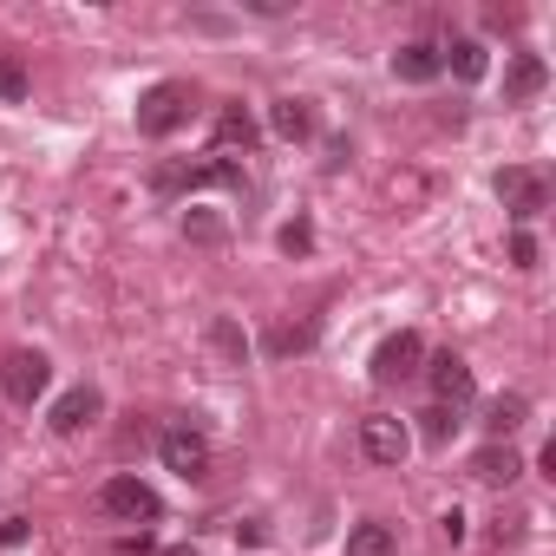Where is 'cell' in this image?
<instances>
[{
    "mask_svg": "<svg viewBox=\"0 0 556 556\" xmlns=\"http://www.w3.org/2000/svg\"><path fill=\"white\" fill-rule=\"evenodd\" d=\"M184 118H190V86H184V79H157V86L138 99V131H144V138H170Z\"/></svg>",
    "mask_w": 556,
    "mask_h": 556,
    "instance_id": "1",
    "label": "cell"
},
{
    "mask_svg": "<svg viewBox=\"0 0 556 556\" xmlns=\"http://www.w3.org/2000/svg\"><path fill=\"white\" fill-rule=\"evenodd\" d=\"M47 380H53V361L40 348H14L0 361V387H8V400H21V406H34L47 393Z\"/></svg>",
    "mask_w": 556,
    "mask_h": 556,
    "instance_id": "2",
    "label": "cell"
},
{
    "mask_svg": "<svg viewBox=\"0 0 556 556\" xmlns=\"http://www.w3.org/2000/svg\"><path fill=\"white\" fill-rule=\"evenodd\" d=\"M419 361H426V341H419L413 328H400V334H387V341L374 348V380H380V387H400V380L419 374Z\"/></svg>",
    "mask_w": 556,
    "mask_h": 556,
    "instance_id": "3",
    "label": "cell"
},
{
    "mask_svg": "<svg viewBox=\"0 0 556 556\" xmlns=\"http://www.w3.org/2000/svg\"><path fill=\"white\" fill-rule=\"evenodd\" d=\"M99 504L112 510V517H125V523H157V491L144 484V478H105V491H99Z\"/></svg>",
    "mask_w": 556,
    "mask_h": 556,
    "instance_id": "4",
    "label": "cell"
},
{
    "mask_svg": "<svg viewBox=\"0 0 556 556\" xmlns=\"http://www.w3.org/2000/svg\"><path fill=\"white\" fill-rule=\"evenodd\" d=\"M157 452H164V465H170L177 478H210V439H203V432L170 426V432H157Z\"/></svg>",
    "mask_w": 556,
    "mask_h": 556,
    "instance_id": "5",
    "label": "cell"
},
{
    "mask_svg": "<svg viewBox=\"0 0 556 556\" xmlns=\"http://www.w3.org/2000/svg\"><path fill=\"white\" fill-rule=\"evenodd\" d=\"M361 452H367L374 465H400V458L413 452V432H406V419H387V413L361 419Z\"/></svg>",
    "mask_w": 556,
    "mask_h": 556,
    "instance_id": "6",
    "label": "cell"
},
{
    "mask_svg": "<svg viewBox=\"0 0 556 556\" xmlns=\"http://www.w3.org/2000/svg\"><path fill=\"white\" fill-rule=\"evenodd\" d=\"M497 197H504V210H510L517 223H530V216L549 203V184H543L536 170H497Z\"/></svg>",
    "mask_w": 556,
    "mask_h": 556,
    "instance_id": "7",
    "label": "cell"
},
{
    "mask_svg": "<svg viewBox=\"0 0 556 556\" xmlns=\"http://www.w3.org/2000/svg\"><path fill=\"white\" fill-rule=\"evenodd\" d=\"M99 413H105V393H99V387H73V393L53 400V419H47V426H53V432H79V426H92Z\"/></svg>",
    "mask_w": 556,
    "mask_h": 556,
    "instance_id": "8",
    "label": "cell"
},
{
    "mask_svg": "<svg viewBox=\"0 0 556 556\" xmlns=\"http://www.w3.org/2000/svg\"><path fill=\"white\" fill-rule=\"evenodd\" d=\"M432 393H439V406L458 413V406L471 400V367H465L458 354H439V361H432Z\"/></svg>",
    "mask_w": 556,
    "mask_h": 556,
    "instance_id": "9",
    "label": "cell"
},
{
    "mask_svg": "<svg viewBox=\"0 0 556 556\" xmlns=\"http://www.w3.org/2000/svg\"><path fill=\"white\" fill-rule=\"evenodd\" d=\"M393 73H400L406 86H426V79H439L445 66H439V47L413 40V47H400V53H393Z\"/></svg>",
    "mask_w": 556,
    "mask_h": 556,
    "instance_id": "10",
    "label": "cell"
},
{
    "mask_svg": "<svg viewBox=\"0 0 556 556\" xmlns=\"http://www.w3.org/2000/svg\"><path fill=\"white\" fill-rule=\"evenodd\" d=\"M543 79H549V73H543V60H536V53H517V60H510V73H504V99H510V105H517V99H536V92H543Z\"/></svg>",
    "mask_w": 556,
    "mask_h": 556,
    "instance_id": "11",
    "label": "cell"
},
{
    "mask_svg": "<svg viewBox=\"0 0 556 556\" xmlns=\"http://www.w3.org/2000/svg\"><path fill=\"white\" fill-rule=\"evenodd\" d=\"M517 471H523V458H517L510 445H484V452L471 458V478H478V484H510Z\"/></svg>",
    "mask_w": 556,
    "mask_h": 556,
    "instance_id": "12",
    "label": "cell"
},
{
    "mask_svg": "<svg viewBox=\"0 0 556 556\" xmlns=\"http://www.w3.org/2000/svg\"><path fill=\"white\" fill-rule=\"evenodd\" d=\"M216 144H223V151H255V118H249L242 105L216 112Z\"/></svg>",
    "mask_w": 556,
    "mask_h": 556,
    "instance_id": "13",
    "label": "cell"
},
{
    "mask_svg": "<svg viewBox=\"0 0 556 556\" xmlns=\"http://www.w3.org/2000/svg\"><path fill=\"white\" fill-rule=\"evenodd\" d=\"M308 348H315V328H308V321H295V328L282 321V328H268V334H262V354H275V361L308 354Z\"/></svg>",
    "mask_w": 556,
    "mask_h": 556,
    "instance_id": "14",
    "label": "cell"
},
{
    "mask_svg": "<svg viewBox=\"0 0 556 556\" xmlns=\"http://www.w3.org/2000/svg\"><path fill=\"white\" fill-rule=\"evenodd\" d=\"M523 419H530V400H523V393H504V400L491 406V419H484V426H491V445H504Z\"/></svg>",
    "mask_w": 556,
    "mask_h": 556,
    "instance_id": "15",
    "label": "cell"
},
{
    "mask_svg": "<svg viewBox=\"0 0 556 556\" xmlns=\"http://www.w3.org/2000/svg\"><path fill=\"white\" fill-rule=\"evenodd\" d=\"M275 131L302 144V138L315 131V112H308V99H275Z\"/></svg>",
    "mask_w": 556,
    "mask_h": 556,
    "instance_id": "16",
    "label": "cell"
},
{
    "mask_svg": "<svg viewBox=\"0 0 556 556\" xmlns=\"http://www.w3.org/2000/svg\"><path fill=\"white\" fill-rule=\"evenodd\" d=\"M439 66H452L458 79H484V47H478V40H452V47L439 53Z\"/></svg>",
    "mask_w": 556,
    "mask_h": 556,
    "instance_id": "17",
    "label": "cell"
},
{
    "mask_svg": "<svg viewBox=\"0 0 556 556\" xmlns=\"http://www.w3.org/2000/svg\"><path fill=\"white\" fill-rule=\"evenodd\" d=\"M348 556H393V530L387 523H354L348 530Z\"/></svg>",
    "mask_w": 556,
    "mask_h": 556,
    "instance_id": "18",
    "label": "cell"
},
{
    "mask_svg": "<svg viewBox=\"0 0 556 556\" xmlns=\"http://www.w3.org/2000/svg\"><path fill=\"white\" fill-rule=\"evenodd\" d=\"M210 348H216L229 367H242V361H249V334H242L236 321H210Z\"/></svg>",
    "mask_w": 556,
    "mask_h": 556,
    "instance_id": "19",
    "label": "cell"
},
{
    "mask_svg": "<svg viewBox=\"0 0 556 556\" xmlns=\"http://www.w3.org/2000/svg\"><path fill=\"white\" fill-rule=\"evenodd\" d=\"M27 99V66L0 53V105H21Z\"/></svg>",
    "mask_w": 556,
    "mask_h": 556,
    "instance_id": "20",
    "label": "cell"
},
{
    "mask_svg": "<svg viewBox=\"0 0 556 556\" xmlns=\"http://www.w3.org/2000/svg\"><path fill=\"white\" fill-rule=\"evenodd\" d=\"M184 236H190V242H223V216L190 210V216H184Z\"/></svg>",
    "mask_w": 556,
    "mask_h": 556,
    "instance_id": "21",
    "label": "cell"
},
{
    "mask_svg": "<svg viewBox=\"0 0 556 556\" xmlns=\"http://www.w3.org/2000/svg\"><path fill=\"white\" fill-rule=\"evenodd\" d=\"M419 419H426V439H432V445H445V439L458 432V413H452V406H432V413H419Z\"/></svg>",
    "mask_w": 556,
    "mask_h": 556,
    "instance_id": "22",
    "label": "cell"
},
{
    "mask_svg": "<svg viewBox=\"0 0 556 556\" xmlns=\"http://www.w3.org/2000/svg\"><path fill=\"white\" fill-rule=\"evenodd\" d=\"M282 249H289V255H308V249H315V229H308V223H289V229H282Z\"/></svg>",
    "mask_w": 556,
    "mask_h": 556,
    "instance_id": "23",
    "label": "cell"
},
{
    "mask_svg": "<svg viewBox=\"0 0 556 556\" xmlns=\"http://www.w3.org/2000/svg\"><path fill=\"white\" fill-rule=\"evenodd\" d=\"M510 262H517V268H536V242H530V236H523V229H517V236H510Z\"/></svg>",
    "mask_w": 556,
    "mask_h": 556,
    "instance_id": "24",
    "label": "cell"
},
{
    "mask_svg": "<svg viewBox=\"0 0 556 556\" xmlns=\"http://www.w3.org/2000/svg\"><path fill=\"white\" fill-rule=\"evenodd\" d=\"M27 536V517H8V523H0V549H14Z\"/></svg>",
    "mask_w": 556,
    "mask_h": 556,
    "instance_id": "25",
    "label": "cell"
},
{
    "mask_svg": "<svg viewBox=\"0 0 556 556\" xmlns=\"http://www.w3.org/2000/svg\"><path fill=\"white\" fill-rule=\"evenodd\" d=\"M164 556H197V549H164Z\"/></svg>",
    "mask_w": 556,
    "mask_h": 556,
    "instance_id": "26",
    "label": "cell"
}]
</instances>
